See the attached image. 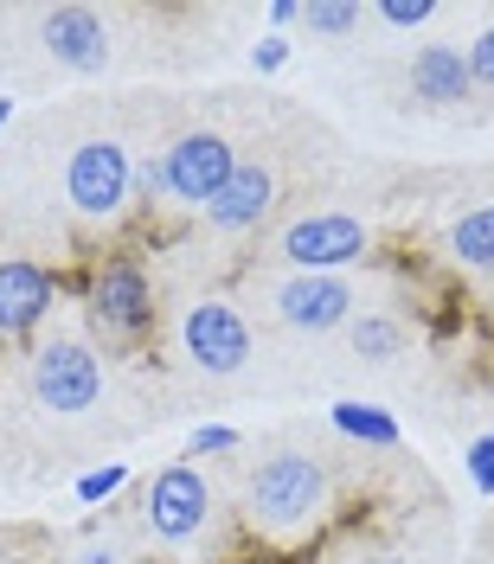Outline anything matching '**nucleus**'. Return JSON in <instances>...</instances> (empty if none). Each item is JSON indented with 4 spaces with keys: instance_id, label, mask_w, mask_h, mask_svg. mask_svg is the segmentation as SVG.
<instances>
[{
    "instance_id": "1a4fd4ad",
    "label": "nucleus",
    "mask_w": 494,
    "mask_h": 564,
    "mask_svg": "<svg viewBox=\"0 0 494 564\" xmlns=\"http://www.w3.org/2000/svg\"><path fill=\"white\" fill-rule=\"evenodd\" d=\"M270 302H277L282 327H296V334H327V327L353 321L359 289H353L347 276H302V270H289V276L270 289Z\"/></svg>"
},
{
    "instance_id": "20e7f679",
    "label": "nucleus",
    "mask_w": 494,
    "mask_h": 564,
    "mask_svg": "<svg viewBox=\"0 0 494 564\" xmlns=\"http://www.w3.org/2000/svg\"><path fill=\"white\" fill-rule=\"evenodd\" d=\"M180 347L186 359L212 372V379H232V372H245L257 340H250V321L225 302V295H206V302H193L186 321H180Z\"/></svg>"
},
{
    "instance_id": "9b49d317",
    "label": "nucleus",
    "mask_w": 494,
    "mask_h": 564,
    "mask_svg": "<svg viewBox=\"0 0 494 564\" xmlns=\"http://www.w3.org/2000/svg\"><path fill=\"white\" fill-rule=\"evenodd\" d=\"M52 302H58V282L45 276L39 263H26V257L0 263V340L33 334L39 321L52 315Z\"/></svg>"
},
{
    "instance_id": "9d476101",
    "label": "nucleus",
    "mask_w": 494,
    "mask_h": 564,
    "mask_svg": "<svg viewBox=\"0 0 494 564\" xmlns=\"http://www.w3.org/2000/svg\"><path fill=\"white\" fill-rule=\"evenodd\" d=\"M39 45L77 77H97L109 65V52H116L109 45V20L97 7H45L39 13Z\"/></svg>"
},
{
    "instance_id": "412c9836",
    "label": "nucleus",
    "mask_w": 494,
    "mask_h": 564,
    "mask_svg": "<svg viewBox=\"0 0 494 564\" xmlns=\"http://www.w3.org/2000/svg\"><path fill=\"white\" fill-rule=\"evenodd\" d=\"M462 462H469V481H475V494H494V436H475Z\"/></svg>"
},
{
    "instance_id": "f8f14e48",
    "label": "nucleus",
    "mask_w": 494,
    "mask_h": 564,
    "mask_svg": "<svg viewBox=\"0 0 494 564\" xmlns=\"http://www.w3.org/2000/svg\"><path fill=\"white\" fill-rule=\"evenodd\" d=\"M270 206H277V180H270V167H264V161H238L232 180L218 186V199L206 206V218H212V231H257Z\"/></svg>"
},
{
    "instance_id": "6e6552de",
    "label": "nucleus",
    "mask_w": 494,
    "mask_h": 564,
    "mask_svg": "<svg viewBox=\"0 0 494 564\" xmlns=\"http://www.w3.org/2000/svg\"><path fill=\"white\" fill-rule=\"evenodd\" d=\"M90 321L104 327L109 340H136L154 321V289H148V270L136 257H109L104 270L90 276Z\"/></svg>"
},
{
    "instance_id": "39448f33",
    "label": "nucleus",
    "mask_w": 494,
    "mask_h": 564,
    "mask_svg": "<svg viewBox=\"0 0 494 564\" xmlns=\"http://www.w3.org/2000/svg\"><path fill=\"white\" fill-rule=\"evenodd\" d=\"M33 398L58 417H77L104 398V359L84 347V340H45L33 352Z\"/></svg>"
},
{
    "instance_id": "a878e982",
    "label": "nucleus",
    "mask_w": 494,
    "mask_h": 564,
    "mask_svg": "<svg viewBox=\"0 0 494 564\" xmlns=\"http://www.w3.org/2000/svg\"><path fill=\"white\" fill-rule=\"evenodd\" d=\"M71 564H122V552H116V545H84Z\"/></svg>"
},
{
    "instance_id": "f3484780",
    "label": "nucleus",
    "mask_w": 494,
    "mask_h": 564,
    "mask_svg": "<svg viewBox=\"0 0 494 564\" xmlns=\"http://www.w3.org/2000/svg\"><path fill=\"white\" fill-rule=\"evenodd\" d=\"M359 20H366V7H359V0H309V7H302V26L321 33V39L359 33Z\"/></svg>"
},
{
    "instance_id": "f257e3e1",
    "label": "nucleus",
    "mask_w": 494,
    "mask_h": 564,
    "mask_svg": "<svg viewBox=\"0 0 494 564\" xmlns=\"http://www.w3.org/2000/svg\"><path fill=\"white\" fill-rule=\"evenodd\" d=\"M245 520L270 545H296L327 520V468L302 449H277L250 468L245 481Z\"/></svg>"
},
{
    "instance_id": "ddd939ff",
    "label": "nucleus",
    "mask_w": 494,
    "mask_h": 564,
    "mask_svg": "<svg viewBox=\"0 0 494 564\" xmlns=\"http://www.w3.org/2000/svg\"><path fill=\"white\" fill-rule=\"evenodd\" d=\"M475 84H469V58L457 45H418L411 52V97L423 109H457Z\"/></svg>"
},
{
    "instance_id": "4be33fe9",
    "label": "nucleus",
    "mask_w": 494,
    "mask_h": 564,
    "mask_svg": "<svg viewBox=\"0 0 494 564\" xmlns=\"http://www.w3.org/2000/svg\"><path fill=\"white\" fill-rule=\"evenodd\" d=\"M186 449H193V456H225V449H238V430H225V423H200V430L186 436Z\"/></svg>"
},
{
    "instance_id": "2eb2a0df",
    "label": "nucleus",
    "mask_w": 494,
    "mask_h": 564,
    "mask_svg": "<svg viewBox=\"0 0 494 564\" xmlns=\"http://www.w3.org/2000/svg\"><path fill=\"white\" fill-rule=\"evenodd\" d=\"M450 257L462 270H494V199L488 206H469L450 225Z\"/></svg>"
},
{
    "instance_id": "a211bd4d",
    "label": "nucleus",
    "mask_w": 494,
    "mask_h": 564,
    "mask_svg": "<svg viewBox=\"0 0 494 564\" xmlns=\"http://www.w3.org/2000/svg\"><path fill=\"white\" fill-rule=\"evenodd\" d=\"M386 26H398V33H418V26H430L437 20V0H386V7H373Z\"/></svg>"
},
{
    "instance_id": "bb28decb",
    "label": "nucleus",
    "mask_w": 494,
    "mask_h": 564,
    "mask_svg": "<svg viewBox=\"0 0 494 564\" xmlns=\"http://www.w3.org/2000/svg\"><path fill=\"white\" fill-rule=\"evenodd\" d=\"M359 564H418V558H405V552H373V558H359Z\"/></svg>"
},
{
    "instance_id": "7ed1b4c3",
    "label": "nucleus",
    "mask_w": 494,
    "mask_h": 564,
    "mask_svg": "<svg viewBox=\"0 0 494 564\" xmlns=\"http://www.w3.org/2000/svg\"><path fill=\"white\" fill-rule=\"evenodd\" d=\"M141 527L154 532L161 545H193L212 527V488L193 462H168L148 475L141 488Z\"/></svg>"
},
{
    "instance_id": "6ab92c4d",
    "label": "nucleus",
    "mask_w": 494,
    "mask_h": 564,
    "mask_svg": "<svg viewBox=\"0 0 494 564\" xmlns=\"http://www.w3.org/2000/svg\"><path fill=\"white\" fill-rule=\"evenodd\" d=\"M462 58H469V84H475V90H494V26H482Z\"/></svg>"
},
{
    "instance_id": "0eeeda50",
    "label": "nucleus",
    "mask_w": 494,
    "mask_h": 564,
    "mask_svg": "<svg viewBox=\"0 0 494 564\" xmlns=\"http://www.w3.org/2000/svg\"><path fill=\"white\" fill-rule=\"evenodd\" d=\"M161 167H168V199H174V206L206 212L212 199H218V186L232 180L238 154H232V141L218 135V129H186V135L161 154Z\"/></svg>"
},
{
    "instance_id": "dca6fc26",
    "label": "nucleus",
    "mask_w": 494,
    "mask_h": 564,
    "mask_svg": "<svg viewBox=\"0 0 494 564\" xmlns=\"http://www.w3.org/2000/svg\"><path fill=\"white\" fill-rule=\"evenodd\" d=\"M327 417H334V430H341V436H353V443H373V449H398V436H405V430H398V417H386L379 404H353V398H341Z\"/></svg>"
},
{
    "instance_id": "423d86ee",
    "label": "nucleus",
    "mask_w": 494,
    "mask_h": 564,
    "mask_svg": "<svg viewBox=\"0 0 494 564\" xmlns=\"http://www.w3.org/2000/svg\"><path fill=\"white\" fill-rule=\"evenodd\" d=\"M277 250L289 257V270H302V276H341L347 263L366 257V225L353 212H309V218H296L282 231Z\"/></svg>"
},
{
    "instance_id": "b1692460",
    "label": "nucleus",
    "mask_w": 494,
    "mask_h": 564,
    "mask_svg": "<svg viewBox=\"0 0 494 564\" xmlns=\"http://www.w3.org/2000/svg\"><path fill=\"white\" fill-rule=\"evenodd\" d=\"M250 65H257V77H270V70H282V65H289V39H282V33L257 39V45H250Z\"/></svg>"
},
{
    "instance_id": "393cba45",
    "label": "nucleus",
    "mask_w": 494,
    "mask_h": 564,
    "mask_svg": "<svg viewBox=\"0 0 494 564\" xmlns=\"http://www.w3.org/2000/svg\"><path fill=\"white\" fill-rule=\"evenodd\" d=\"M270 26H302V0H270Z\"/></svg>"
},
{
    "instance_id": "aec40b11",
    "label": "nucleus",
    "mask_w": 494,
    "mask_h": 564,
    "mask_svg": "<svg viewBox=\"0 0 494 564\" xmlns=\"http://www.w3.org/2000/svg\"><path fill=\"white\" fill-rule=\"evenodd\" d=\"M122 481H129V468H122V462H109V468H90V475L77 481V500H84V507H97V500H109V494L122 488Z\"/></svg>"
},
{
    "instance_id": "f03ea898",
    "label": "nucleus",
    "mask_w": 494,
    "mask_h": 564,
    "mask_svg": "<svg viewBox=\"0 0 494 564\" xmlns=\"http://www.w3.org/2000/svg\"><path fill=\"white\" fill-rule=\"evenodd\" d=\"M65 199L84 218H97V225L122 218V206L136 199V161H129V148L109 141V135L77 141L71 161H65Z\"/></svg>"
},
{
    "instance_id": "5701e85b",
    "label": "nucleus",
    "mask_w": 494,
    "mask_h": 564,
    "mask_svg": "<svg viewBox=\"0 0 494 564\" xmlns=\"http://www.w3.org/2000/svg\"><path fill=\"white\" fill-rule=\"evenodd\" d=\"M136 199H148V206H154V199H168V167H161L154 154L136 161Z\"/></svg>"
},
{
    "instance_id": "4468645a",
    "label": "nucleus",
    "mask_w": 494,
    "mask_h": 564,
    "mask_svg": "<svg viewBox=\"0 0 494 564\" xmlns=\"http://www.w3.org/2000/svg\"><path fill=\"white\" fill-rule=\"evenodd\" d=\"M347 340H353V352H359L366 366H391L398 352H411V334H405L398 315H353Z\"/></svg>"
},
{
    "instance_id": "cd10ccee",
    "label": "nucleus",
    "mask_w": 494,
    "mask_h": 564,
    "mask_svg": "<svg viewBox=\"0 0 494 564\" xmlns=\"http://www.w3.org/2000/svg\"><path fill=\"white\" fill-rule=\"evenodd\" d=\"M7 116H13V97H0V129H7Z\"/></svg>"
}]
</instances>
